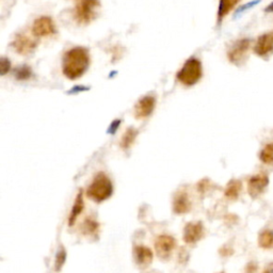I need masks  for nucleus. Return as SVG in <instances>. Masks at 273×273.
I'll list each match as a JSON object with an SVG mask.
<instances>
[{"instance_id":"f257e3e1","label":"nucleus","mask_w":273,"mask_h":273,"mask_svg":"<svg viewBox=\"0 0 273 273\" xmlns=\"http://www.w3.org/2000/svg\"><path fill=\"white\" fill-rule=\"evenodd\" d=\"M90 65V55L88 49L74 47L67 50L62 61V73L67 79L76 80L83 76Z\"/></svg>"},{"instance_id":"f03ea898","label":"nucleus","mask_w":273,"mask_h":273,"mask_svg":"<svg viewBox=\"0 0 273 273\" xmlns=\"http://www.w3.org/2000/svg\"><path fill=\"white\" fill-rule=\"evenodd\" d=\"M113 193V185L110 178L103 172L94 177L93 182L87 189V196L92 201L100 203L108 199Z\"/></svg>"},{"instance_id":"7ed1b4c3","label":"nucleus","mask_w":273,"mask_h":273,"mask_svg":"<svg viewBox=\"0 0 273 273\" xmlns=\"http://www.w3.org/2000/svg\"><path fill=\"white\" fill-rule=\"evenodd\" d=\"M202 76V63L195 58H190L185 62L183 67L178 71L176 78L182 85L186 87H192L199 81Z\"/></svg>"},{"instance_id":"20e7f679","label":"nucleus","mask_w":273,"mask_h":273,"mask_svg":"<svg viewBox=\"0 0 273 273\" xmlns=\"http://www.w3.org/2000/svg\"><path fill=\"white\" fill-rule=\"evenodd\" d=\"M99 0H80L74 9V18L80 25H88L97 16Z\"/></svg>"},{"instance_id":"39448f33","label":"nucleus","mask_w":273,"mask_h":273,"mask_svg":"<svg viewBox=\"0 0 273 273\" xmlns=\"http://www.w3.org/2000/svg\"><path fill=\"white\" fill-rule=\"evenodd\" d=\"M250 47H251V41L249 39H241L235 42L233 46L229 48L227 52V58L229 62L233 63L235 65L244 64L248 57Z\"/></svg>"},{"instance_id":"423d86ee","label":"nucleus","mask_w":273,"mask_h":273,"mask_svg":"<svg viewBox=\"0 0 273 273\" xmlns=\"http://www.w3.org/2000/svg\"><path fill=\"white\" fill-rule=\"evenodd\" d=\"M270 183L266 173H258L251 176L248 181V193L252 198H257L266 191Z\"/></svg>"},{"instance_id":"0eeeda50","label":"nucleus","mask_w":273,"mask_h":273,"mask_svg":"<svg viewBox=\"0 0 273 273\" xmlns=\"http://www.w3.org/2000/svg\"><path fill=\"white\" fill-rule=\"evenodd\" d=\"M31 30H32V35L37 38L51 37L57 32L54 20L48 16H41L37 18L33 22Z\"/></svg>"},{"instance_id":"6e6552de","label":"nucleus","mask_w":273,"mask_h":273,"mask_svg":"<svg viewBox=\"0 0 273 273\" xmlns=\"http://www.w3.org/2000/svg\"><path fill=\"white\" fill-rule=\"evenodd\" d=\"M11 46L18 55L28 56L35 51L37 42L24 33H18L11 43Z\"/></svg>"},{"instance_id":"1a4fd4ad","label":"nucleus","mask_w":273,"mask_h":273,"mask_svg":"<svg viewBox=\"0 0 273 273\" xmlns=\"http://www.w3.org/2000/svg\"><path fill=\"white\" fill-rule=\"evenodd\" d=\"M175 246L176 243L173 237L167 235L159 236L157 238L155 244L156 253L161 259H167L171 256L173 250L175 249Z\"/></svg>"},{"instance_id":"9d476101","label":"nucleus","mask_w":273,"mask_h":273,"mask_svg":"<svg viewBox=\"0 0 273 273\" xmlns=\"http://www.w3.org/2000/svg\"><path fill=\"white\" fill-rule=\"evenodd\" d=\"M156 106V98L154 96H144L138 103L135 104L134 107V118L138 120H143L149 118L153 113Z\"/></svg>"},{"instance_id":"9b49d317","label":"nucleus","mask_w":273,"mask_h":273,"mask_svg":"<svg viewBox=\"0 0 273 273\" xmlns=\"http://www.w3.org/2000/svg\"><path fill=\"white\" fill-rule=\"evenodd\" d=\"M254 52L261 58L273 55V31L260 36L254 46Z\"/></svg>"},{"instance_id":"f8f14e48","label":"nucleus","mask_w":273,"mask_h":273,"mask_svg":"<svg viewBox=\"0 0 273 273\" xmlns=\"http://www.w3.org/2000/svg\"><path fill=\"white\" fill-rule=\"evenodd\" d=\"M204 233L202 222L188 223L184 228V241L186 244H195L204 237Z\"/></svg>"},{"instance_id":"ddd939ff","label":"nucleus","mask_w":273,"mask_h":273,"mask_svg":"<svg viewBox=\"0 0 273 273\" xmlns=\"http://www.w3.org/2000/svg\"><path fill=\"white\" fill-rule=\"evenodd\" d=\"M133 258L135 264L140 268H146L153 262L154 255L150 248L144 246H136L133 248Z\"/></svg>"},{"instance_id":"4468645a","label":"nucleus","mask_w":273,"mask_h":273,"mask_svg":"<svg viewBox=\"0 0 273 273\" xmlns=\"http://www.w3.org/2000/svg\"><path fill=\"white\" fill-rule=\"evenodd\" d=\"M191 211V202L189 195L182 191L177 193L173 201V212L177 215H185Z\"/></svg>"},{"instance_id":"2eb2a0df","label":"nucleus","mask_w":273,"mask_h":273,"mask_svg":"<svg viewBox=\"0 0 273 273\" xmlns=\"http://www.w3.org/2000/svg\"><path fill=\"white\" fill-rule=\"evenodd\" d=\"M83 208H85V202H83V193H82V190H80L78 192V194L76 195L74 205H73V207H72L71 215L69 217V225L70 226H73V225L75 224V222L77 221V218L82 213Z\"/></svg>"},{"instance_id":"dca6fc26","label":"nucleus","mask_w":273,"mask_h":273,"mask_svg":"<svg viewBox=\"0 0 273 273\" xmlns=\"http://www.w3.org/2000/svg\"><path fill=\"white\" fill-rule=\"evenodd\" d=\"M241 191H243V183L239 180H232L228 182L225 187L224 195L227 199H230V201H236Z\"/></svg>"},{"instance_id":"f3484780","label":"nucleus","mask_w":273,"mask_h":273,"mask_svg":"<svg viewBox=\"0 0 273 273\" xmlns=\"http://www.w3.org/2000/svg\"><path fill=\"white\" fill-rule=\"evenodd\" d=\"M240 0H220L218 7V22L221 23L222 20L230 13V11L238 5Z\"/></svg>"},{"instance_id":"a211bd4d","label":"nucleus","mask_w":273,"mask_h":273,"mask_svg":"<svg viewBox=\"0 0 273 273\" xmlns=\"http://www.w3.org/2000/svg\"><path fill=\"white\" fill-rule=\"evenodd\" d=\"M258 247L262 250H273V230L265 229L258 235Z\"/></svg>"},{"instance_id":"6ab92c4d","label":"nucleus","mask_w":273,"mask_h":273,"mask_svg":"<svg viewBox=\"0 0 273 273\" xmlns=\"http://www.w3.org/2000/svg\"><path fill=\"white\" fill-rule=\"evenodd\" d=\"M136 136H138V130H135L133 127L128 128L123 134L121 139V148L124 150L129 149L130 146L134 143Z\"/></svg>"},{"instance_id":"aec40b11","label":"nucleus","mask_w":273,"mask_h":273,"mask_svg":"<svg viewBox=\"0 0 273 273\" xmlns=\"http://www.w3.org/2000/svg\"><path fill=\"white\" fill-rule=\"evenodd\" d=\"M259 159L262 163L273 166V142L265 145L259 154Z\"/></svg>"},{"instance_id":"412c9836","label":"nucleus","mask_w":273,"mask_h":273,"mask_svg":"<svg viewBox=\"0 0 273 273\" xmlns=\"http://www.w3.org/2000/svg\"><path fill=\"white\" fill-rule=\"evenodd\" d=\"M98 226L99 225L95 220H93L92 218H87L85 220V222L81 224L80 229L83 235H92L98 229Z\"/></svg>"},{"instance_id":"4be33fe9","label":"nucleus","mask_w":273,"mask_h":273,"mask_svg":"<svg viewBox=\"0 0 273 273\" xmlns=\"http://www.w3.org/2000/svg\"><path fill=\"white\" fill-rule=\"evenodd\" d=\"M32 77V71L27 65H23L15 71V78L18 80H28Z\"/></svg>"},{"instance_id":"5701e85b","label":"nucleus","mask_w":273,"mask_h":273,"mask_svg":"<svg viewBox=\"0 0 273 273\" xmlns=\"http://www.w3.org/2000/svg\"><path fill=\"white\" fill-rule=\"evenodd\" d=\"M65 260H66V252L64 248L61 247L56 255V261H55V270L57 272H59L62 269L63 265L65 264Z\"/></svg>"},{"instance_id":"b1692460","label":"nucleus","mask_w":273,"mask_h":273,"mask_svg":"<svg viewBox=\"0 0 273 273\" xmlns=\"http://www.w3.org/2000/svg\"><path fill=\"white\" fill-rule=\"evenodd\" d=\"M10 67H11V63L7 59L3 58L2 61H0V71H2V75H6L7 73H9Z\"/></svg>"},{"instance_id":"393cba45","label":"nucleus","mask_w":273,"mask_h":273,"mask_svg":"<svg viewBox=\"0 0 273 273\" xmlns=\"http://www.w3.org/2000/svg\"><path fill=\"white\" fill-rule=\"evenodd\" d=\"M258 265L255 261H250L245 269V273H257Z\"/></svg>"},{"instance_id":"a878e982","label":"nucleus","mask_w":273,"mask_h":273,"mask_svg":"<svg viewBox=\"0 0 273 273\" xmlns=\"http://www.w3.org/2000/svg\"><path fill=\"white\" fill-rule=\"evenodd\" d=\"M209 186H211V183H209V181L203 180L201 183L198 184V191L201 193H204L205 190H207V189L209 188Z\"/></svg>"},{"instance_id":"bb28decb","label":"nucleus","mask_w":273,"mask_h":273,"mask_svg":"<svg viewBox=\"0 0 273 273\" xmlns=\"http://www.w3.org/2000/svg\"><path fill=\"white\" fill-rule=\"evenodd\" d=\"M121 124V121H114L112 122V124L110 125V128L108 130L109 133H115V131H117V129L119 128V126Z\"/></svg>"},{"instance_id":"cd10ccee","label":"nucleus","mask_w":273,"mask_h":273,"mask_svg":"<svg viewBox=\"0 0 273 273\" xmlns=\"http://www.w3.org/2000/svg\"><path fill=\"white\" fill-rule=\"evenodd\" d=\"M261 273H273V261L270 262V264H268L264 270H262Z\"/></svg>"},{"instance_id":"c85d7f7f","label":"nucleus","mask_w":273,"mask_h":273,"mask_svg":"<svg viewBox=\"0 0 273 273\" xmlns=\"http://www.w3.org/2000/svg\"><path fill=\"white\" fill-rule=\"evenodd\" d=\"M266 12H273V3L266 8Z\"/></svg>"}]
</instances>
